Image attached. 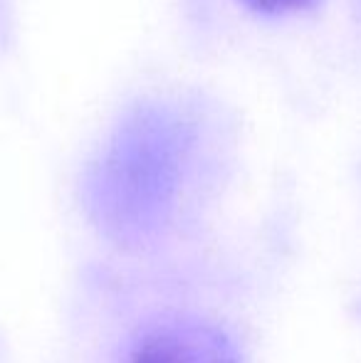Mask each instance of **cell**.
Segmentation results:
<instances>
[{"label":"cell","mask_w":361,"mask_h":363,"mask_svg":"<svg viewBox=\"0 0 361 363\" xmlns=\"http://www.w3.org/2000/svg\"><path fill=\"white\" fill-rule=\"evenodd\" d=\"M250 10L265 15H287V13H299V10L312 8L317 0H243Z\"/></svg>","instance_id":"cell-2"},{"label":"cell","mask_w":361,"mask_h":363,"mask_svg":"<svg viewBox=\"0 0 361 363\" xmlns=\"http://www.w3.org/2000/svg\"><path fill=\"white\" fill-rule=\"evenodd\" d=\"M129 363H240L233 341L203 321H169L149 329Z\"/></svg>","instance_id":"cell-1"}]
</instances>
